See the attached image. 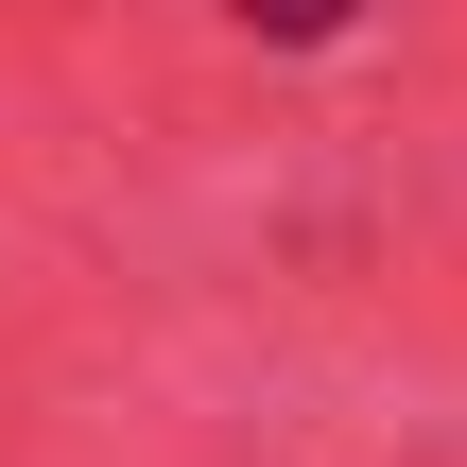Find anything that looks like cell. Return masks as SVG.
<instances>
[{"mask_svg": "<svg viewBox=\"0 0 467 467\" xmlns=\"http://www.w3.org/2000/svg\"><path fill=\"white\" fill-rule=\"evenodd\" d=\"M225 17H243V35H277V52H329L364 0H225Z\"/></svg>", "mask_w": 467, "mask_h": 467, "instance_id": "obj_1", "label": "cell"}]
</instances>
